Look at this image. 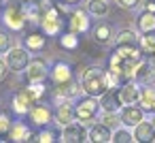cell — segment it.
<instances>
[{
	"label": "cell",
	"mask_w": 155,
	"mask_h": 143,
	"mask_svg": "<svg viewBox=\"0 0 155 143\" xmlns=\"http://www.w3.org/2000/svg\"><path fill=\"white\" fill-rule=\"evenodd\" d=\"M138 43V34L134 30H121L115 37V47H132Z\"/></svg>",
	"instance_id": "cell-25"
},
{
	"label": "cell",
	"mask_w": 155,
	"mask_h": 143,
	"mask_svg": "<svg viewBox=\"0 0 155 143\" xmlns=\"http://www.w3.org/2000/svg\"><path fill=\"white\" fill-rule=\"evenodd\" d=\"M119 98L123 105H134L140 100V88L136 81H127L123 85H119Z\"/></svg>",
	"instance_id": "cell-16"
},
{
	"label": "cell",
	"mask_w": 155,
	"mask_h": 143,
	"mask_svg": "<svg viewBox=\"0 0 155 143\" xmlns=\"http://www.w3.org/2000/svg\"><path fill=\"white\" fill-rule=\"evenodd\" d=\"M24 47L28 51H43L47 47V34L45 32H28L24 37Z\"/></svg>",
	"instance_id": "cell-18"
},
{
	"label": "cell",
	"mask_w": 155,
	"mask_h": 143,
	"mask_svg": "<svg viewBox=\"0 0 155 143\" xmlns=\"http://www.w3.org/2000/svg\"><path fill=\"white\" fill-rule=\"evenodd\" d=\"M100 100H98V96H83V98H79L77 100V105H74V117L81 122V124H94L96 122V117H98V113H100Z\"/></svg>",
	"instance_id": "cell-4"
},
{
	"label": "cell",
	"mask_w": 155,
	"mask_h": 143,
	"mask_svg": "<svg viewBox=\"0 0 155 143\" xmlns=\"http://www.w3.org/2000/svg\"><path fill=\"white\" fill-rule=\"evenodd\" d=\"M5 77H7V64H5L2 60H0V81H2Z\"/></svg>",
	"instance_id": "cell-37"
},
{
	"label": "cell",
	"mask_w": 155,
	"mask_h": 143,
	"mask_svg": "<svg viewBox=\"0 0 155 143\" xmlns=\"http://www.w3.org/2000/svg\"><path fill=\"white\" fill-rule=\"evenodd\" d=\"M66 5L64 2H60V5H55L53 2V7H49L47 11H43V15H41V30L47 34V37H60L64 30H66Z\"/></svg>",
	"instance_id": "cell-2"
},
{
	"label": "cell",
	"mask_w": 155,
	"mask_h": 143,
	"mask_svg": "<svg viewBox=\"0 0 155 143\" xmlns=\"http://www.w3.org/2000/svg\"><path fill=\"white\" fill-rule=\"evenodd\" d=\"M89 13H85L83 9H74L68 17H66V30L74 32V34H85L89 30Z\"/></svg>",
	"instance_id": "cell-9"
},
{
	"label": "cell",
	"mask_w": 155,
	"mask_h": 143,
	"mask_svg": "<svg viewBox=\"0 0 155 143\" xmlns=\"http://www.w3.org/2000/svg\"><path fill=\"white\" fill-rule=\"evenodd\" d=\"M62 2L68 7V5H77V2H81V0H62Z\"/></svg>",
	"instance_id": "cell-38"
},
{
	"label": "cell",
	"mask_w": 155,
	"mask_h": 143,
	"mask_svg": "<svg viewBox=\"0 0 155 143\" xmlns=\"http://www.w3.org/2000/svg\"><path fill=\"white\" fill-rule=\"evenodd\" d=\"M5 24L11 28V30H15V32H21V30H26V26L30 24V19H28V13H26V7L24 5H19V2H9L7 5V9H5Z\"/></svg>",
	"instance_id": "cell-5"
},
{
	"label": "cell",
	"mask_w": 155,
	"mask_h": 143,
	"mask_svg": "<svg viewBox=\"0 0 155 143\" xmlns=\"http://www.w3.org/2000/svg\"><path fill=\"white\" fill-rule=\"evenodd\" d=\"M151 124H153V128H155V117H153V120H151Z\"/></svg>",
	"instance_id": "cell-42"
},
{
	"label": "cell",
	"mask_w": 155,
	"mask_h": 143,
	"mask_svg": "<svg viewBox=\"0 0 155 143\" xmlns=\"http://www.w3.org/2000/svg\"><path fill=\"white\" fill-rule=\"evenodd\" d=\"M36 103H38V96L34 94V90H32L30 85H28V88H21V90H17L15 96H13V111L19 113V115H24V113H28Z\"/></svg>",
	"instance_id": "cell-6"
},
{
	"label": "cell",
	"mask_w": 155,
	"mask_h": 143,
	"mask_svg": "<svg viewBox=\"0 0 155 143\" xmlns=\"http://www.w3.org/2000/svg\"><path fill=\"white\" fill-rule=\"evenodd\" d=\"M134 81L138 85H153L155 83V68H153V64L149 62L147 56L140 60V64L136 68V75H134Z\"/></svg>",
	"instance_id": "cell-14"
},
{
	"label": "cell",
	"mask_w": 155,
	"mask_h": 143,
	"mask_svg": "<svg viewBox=\"0 0 155 143\" xmlns=\"http://www.w3.org/2000/svg\"><path fill=\"white\" fill-rule=\"evenodd\" d=\"M53 117H55V122H58L60 126H66V124H70V122L77 120V117H74V107L68 105V100H62V103H58Z\"/></svg>",
	"instance_id": "cell-17"
},
{
	"label": "cell",
	"mask_w": 155,
	"mask_h": 143,
	"mask_svg": "<svg viewBox=\"0 0 155 143\" xmlns=\"http://www.w3.org/2000/svg\"><path fill=\"white\" fill-rule=\"evenodd\" d=\"M49 79V66L43 58H34L30 60L28 68H26V81L28 83H43Z\"/></svg>",
	"instance_id": "cell-7"
},
{
	"label": "cell",
	"mask_w": 155,
	"mask_h": 143,
	"mask_svg": "<svg viewBox=\"0 0 155 143\" xmlns=\"http://www.w3.org/2000/svg\"><path fill=\"white\" fill-rule=\"evenodd\" d=\"M144 58V54L138 49V45L132 47H115L110 58H108V71L119 79V83H127L134 81L136 68L140 64V60Z\"/></svg>",
	"instance_id": "cell-1"
},
{
	"label": "cell",
	"mask_w": 155,
	"mask_h": 143,
	"mask_svg": "<svg viewBox=\"0 0 155 143\" xmlns=\"http://www.w3.org/2000/svg\"><path fill=\"white\" fill-rule=\"evenodd\" d=\"M142 117H144V109L142 107H136V103L134 105H123L121 111H119V120L127 128H134L138 122H142Z\"/></svg>",
	"instance_id": "cell-13"
},
{
	"label": "cell",
	"mask_w": 155,
	"mask_h": 143,
	"mask_svg": "<svg viewBox=\"0 0 155 143\" xmlns=\"http://www.w3.org/2000/svg\"><path fill=\"white\" fill-rule=\"evenodd\" d=\"M87 13L94 17H104L108 13V2L106 0H89L87 2Z\"/></svg>",
	"instance_id": "cell-28"
},
{
	"label": "cell",
	"mask_w": 155,
	"mask_h": 143,
	"mask_svg": "<svg viewBox=\"0 0 155 143\" xmlns=\"http://www.w3.org/2000/svg\"><path fill=\"white\" fill-rule=\"evenodd\" d=\"M34 141H41V143H53V141H62V132L60 130H53V128H45L34 137Z\"/></svg>",
	"instance_id": "cell-29"
},
{
	"label": "cell",
	"mask_w": 155,
	"mask_h": 143,
	"mask_svg": "<svg viewBox=\"0 0 155 143\" xmlns=\"http://www.w3.org/2000/svg\"><path fill=\"white\" fill-rule=\"evenodd\" d=\"M134 141H140V143H149V141H155V128L151 122H138L134 126Z\"/></svg>",
	"instance_id": "cell-20"
},
{
	"label": "cell",
	"mask_w": 155,
	"mask_h": 143,
	"mask_svg": "<svg viewBox=\"0 0 155 143\" xmlns=\"http://www.w3.org/2000/svg\"><path fill=\"white\" fill-rule=\"evenodd\" d=\"M87 68H89L87 64H77V66H74V71H77V75H79V79H81V77L85 75V71H87Z\"/></svg>",
	"instance_id": "cell-35"
},
{
	"label": "cell",
	"mask_w": 155,
	"mask_h": 143,
	"mask_svg": "<svg viewBox=\"0 0 155 143\" xmlns=\"http://www.w3.org/2000/svg\"><path fill=\"white\" fill-rule=\"evenodd\" d=\"M144 11H151V13H155V0H147V5H144Z\"/></svg>",
	"instance_id": "cell-36"
},
{
	"label": "cell",
	"mask_w": 155,
	"mask_h": 143,
	"mask_svg": "<svg viewBox=\"0 0 155 143\" xmlns=\"http://www.w3.org/2000/svg\"><path fill=\"white\" fill-rule=\"evenodd\" d=\"M11 49V39L5 30H0V54H7Z\"/></svg>",
	"instance_id": "cell-33"
},
{
	"label": "cell",
	"mask_w": 155,
	"mask_h": 143,
	"mask_svg": "<svg viewBox=\"0 0 155 143\" xmlns=\"http://www.w3.org/2000/svg\"><path fill=\"white\" fill-rule=\"evenodd\" d=\"M21 5H30V2H38V0H19Z\"/></svg>",
	"instance_id": "cell-40"
},
{
	"label": "cell",
	"mask_w": 155,
	"mask_h": 143,
	"mask_svg": "<svg viewBox=\"0 0 155 143\" xmlns=\"http://www.w3.org/2000/svg\"><path fill=\"white\" fill-rule=\"evenodd\" d=\"M147 58H149V62H151V64H153V68H155V51H153L151 56H147Z\"/></svg>",
	"instance_id": "cell-39"
},
{
	"label": "cell",
	"mask_w": 155,
	"mask_h": 143,
	"mask_svg": "<svg viewBox=\"0 0 155 143\" xmlns=\"http://www.w3.org/2000/svg\"><path fill=\"white\" fill-rule=\"evenodd\" d=\"M138 49L144 54V56H151L155 51V32H144L142 37H138Z\"/></svg>",
	"instance_id": "cell-27"
},
{
	"label": "cell",
	"mask_w": 155,
	"mask_h": 143,
	"mask_svg": "<svg viewBox=\"0 0 155 143\" xmlns=\"http://www.w3.org/2000/svg\"><path fill=\"white\" fill-rule=\"evenodd\" d=\"M0 7H2V0H0Z\"/></svg>",
	"instance_id": "cell-43"
},
{
	"label": "cell",
	"mask_w": 155,
	"mask_h": 143,
	"mask_svg": "<svg viewBox=\"0 0 155 143\" xmlns=\"http://www.w3.org/2000/svg\"><path fill=\"white\" fill-rule=\"evenodd\" d=\"M151 113H153V115H155V105H153V109H151Z\"/></svg>",
	"instance_id": "cell-41"
},
{
	"label": "cell",
	"mask_w": 155,
	"mask_h": 143,
	"mask_svg": "<svg viewBox=\"0 0 155 143\" xmlns=\"http://www.w3.org/2000/svg\"><path fill=\"white\" fill-rule=\"evenodd\" d=\"M58 45L66 51H77L81 47V41H79V34L70 32V30H64L60 37H58Z\"/></svg>",
	"instance_id": "cell-23"
},
{
	"label": "cell",
	"mask_w": 155,
	"mask_h": 143,
	"mask_svg": "<svg viewBox=\"0 0 155 143\" xmlns=\"http://www.w3.org/2000/svg\"><path fill=\"white\" fill-rule=\"evenodd\" d=\"M49 79H51V85H62V83H68L74 79V68L70 64H66L64 60H58L53 62V66L49 68Z\"/></svg>",
	"instance_id": "cell-8"
},
{
	"label": "cell",
	"mask_w": 155,
	"mask_h": 143,
	"mask_svg": "<svg viewBox=\"0 0 155 143\" xmlns=\"http://www.w3.org/2000/svg\"><path fill=\"white\" fill-rule=\"evenodd\" d=\"M110 139H113V132H110V128L106 124H91V128H89V141H94V143H106Z\"/></svg>",
	"instance_id": "cell-21"
},
{
	"label": "cell",
	"mask_w": 155,
	"mask_h": 143,
	"mask_svg": "<svg viewBox=\"0 0 155 143\" xmlns=\"http://www.w3.org/2000/svg\"><path fill=\"white\" fill-rule=\"evenodd\" d=\"M91 37H94V41H96V43L106 45V43L113 39V28H110V24H106V22H98V24L94 26Z\"/></svg>",
	"instance_id": "cell-22"
},
{
	"label": "cell",
	"mask_w": 155,
	"mask_h": 143,
	"mask_svg": "<svg viewBox=\"0 0 155 143\" xmlns=\"http://www.w3.org/2000/svg\"><path fill=\"white\" fill-rule=\"evenodd\" d=\"M11 126H13V124H11V117H9L7 113H0V139L9 134Z\"/></svg>",
	"instance_id": "cell-31"
},
{
	"label": "cell",
	"mask_w": 155,
	"mask_h": 143,
	"mask_svg": "<svg viewBox=\"0 0 155 143\" xmlns=\"http://www.w3.org/2000/svg\"><path fill=\"white\" fill-rule=\"evenodd\" d=\"M117 5L123 9H136L140 5V0H117Z\"/></svg>",
	"instance_id": "cell-34"
},
{
	"label": "cell",
	"mask_w": 155,
	"mask_h": 143,
	"mask_svg": "<svg viewBox=\"0 0 155 143\" xmlns=\"http://www.w3.org/2000/svg\"><path fill=\"white\" fill-rule=\"evenodd\" d=\"M136 26H138L140 34H144V32H155V13L142 11V13L138 15V19H136Z\"/></svg>",
	"instance_id": "cell-24"
},
{
	"label": "cell",
	"mask_w": 155,
	"mask_h": 143,
	"mask_svg": "<svg viewBox=\"0 0 155 143\" xmlns=\"http://www.w3.org/2000/svg\"><path fill=\"white\" fill-rule=\"evenodd\" d=\"M87 137L89 134L85 132V124H81V122H70L62 130V141H66V143H83V141H89Z\"/></svg>",
	"instance_id": "cell-11"
},
{
	"label": "cell",
	"mask_w": 155,
	"mask_h": 143,
	"mask_svg": "<svg viewBox=\"0 0 155 143\" xmlns=\"http://www.w3.org/2000/svg\"><path fill=\"white\" fill-rule=\"evenodd\" d=\"M138 103L142 105L144 111H151L153 105H155V88L153 85H142L140 88V100Z\"/></svg>",
	"instance_id": "cell-26"
},
{
	"label": "cell",
	"mask_w": 155,
	"mask_h": 143,
	"mask_svg": "<svg viewBox=\"0 0 155 143\" xmlns=\"http://www.w3.org/2000/svg\"><path fill=\"white\" fill-rule=\"evenodd\" d=\"M98 45H100V43H96V41H94V43H83V49H85L91 58H100V56H102V51H100V47H98Z\"/></svg>",
	"instance_id": "cell-32"
},
{
	"label": "cell",
	"mask_w": 155,
	"mask_h": 143,
	"mask_svg": "<svg viewBox=\"0 0 155 143\" xmlns=\"http://www.w3.org/2000/svg\"><path fill=\"white\" fill-rule=\"evenodd\" d=\"M34 132H32V128L28 126V124H21V122H17L15 126H11V130H9V139L11 141H15V143H21V141H34Z\"/></svg>",
	"instance_id": "cell-19"
},
{
	"label": "cell",
	"mask_w": 155,
	"mask_h": 143,
	"mask_svg": "<svg viewBox=\"0 0 155 143\" xmlns=\"http://www.w3.org/2000/svg\"><path fill=\"white\" fill-rule=\"evenodd\" d=\"M28 64H30V54H28L26 47H13V49H9V54H7V66L13 73L26 71Z\"/></svg>",
	"instance_id": "cell-10"
},
{
	"label": "cell",
	"mask_w": 155,
	"mask_h": 143,
	"mask_svg": "<svg viewBox=\"0 0 155 143\" xmlns=\"http://www.w3.org/2000/svg\"><path fill=\"white\" fill-rule=\"evenodd\" d=\"M81 81V88L85 94L89 96H102L106 90H108V83H106V68L102 66H89L85 71V75L79 79Z\"/></svg>",
	"instance_id": "cell-3"
},
{
	"label": "cell",
	"mask_w": 155,
	"mask_h": 143,
	"mask_svg": "<svg viewBox=\"0 0 155 143\" xmlns=\"http://www.w3.org/2000/svg\"><path fill=\"white\" fill-rule=\"evenodd\" d=\"M28 115H30V122L32 124H36V126H47L49 122H51V117H53V111L49 109V105L45 103V100H38L30 111H28Z\"/></svg>",
	"instance_id": "cell-12"
},
{
	"label": "cell",
	"mask_w": 155,
	"mask_h": 143,
	"mask_svg": "<svg viewBox=\"0 0 155 143\" xmlns=\"http://www.w3.org/2000/svg\"><path fill=\"white\" fill-rule=\"evenodd\" d=\"M110 141H115V143H132L134 141V134L130 130H115Z\"/></svg>",
	"instance_id": "cell-30"
},
{
	"label": "cell",
	"mask_w": 155,
	"mask_h": 143,
	"mask_svg": "<svg viewBox=\"0 0 155 143\" xmlns=\"http://www.w3.org/2000/svg\"><path fill=\"white\" fill-rule=\"evenodd\" d=\"M100 107H102V111H115V113L123 107L117 88H108V90L100 96Z\"/></svg>",
	"instance_id": "cell-15"
}]
</instances>
